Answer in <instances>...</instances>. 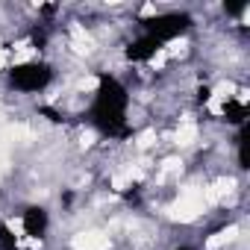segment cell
Returning <instances> with one entry per match:
<instances>
[{"instance_id":"6da1fadb","label":"cell","mask_w":250,"mask_h":250,"mask_svg":"<svg viewBox=\"0 0 250 250\" xmlns=\"http://www.w3.org/2000/svg\"><path fill=\"white\" fill-rule=\"evenodd\" d=\"M127 106H130V94L124 83L112 74H97V91L88 109V121L97 127V133L109 139H130L133 127L127 124Z\"/></svg>"},{"instance_id":"7a4b0ae2","label":"cell","mask_w":250,"mask_h":250,"mask_svg":"<svg viewBox=\"0 0 250 250\" xmlns=\"http://www.w3.org/2000/svg\"><path fill=\"white\" fill-rule=\"evenodd\" d=\"M139 24H142L145 36H150L159 44H165V42H174V39H180L183 33L191 30V15H186V12H165V15L142 18Z\"/></svg>"},{"instance_id":"3957f363","label":"cell","mask_w":250,"mask_h":250,"mask_svg":"<svg viewBox=\"0 0 250 250\" xmlns=\"http://www.w3.org/2000/svg\"><path fill=\"white\" fill-rule=\"evenodd\" d=\"M50 83H53V68L47 62H21L9 68V85L15 91L36 94V91H44Z\"/></svg>"},{"instance_id":"277c9868","label":"cell","mask_w":250,"mask_h":250,"mask_svg":"<svg viewBox=\"0 0 250 250\" xmlns=\"http://www.w3.org/2000/svg\"><path fill=\"white\" fill-rule=\"evenodd\" d=\"M21 227L30 238H44L47 227H50V218H47V209L44 206H27L24 215H21Z\"/></svg>"},{"instance_id":"5b68a950","label":"cell","mask_w":250,"mask_h":250,"mask_svg":"<svg viewBox=\"0 0 250 250\" xmlns=\"http://www.w3.org/2000/svg\"><path fill=\"white\" fill-rule=\"evenodd\" d=\"M159 47H162V44H159L156 39H150V36L142 33L136 42L127 44V59H130V62H147V59H153V56L159 53Z\"/></svg>"},{"instance_id":"8992f818","label":"cell","mask_w":250,"mask_h":250,"mask_svg":"<svg viewBox=\"0 0 250 250\" xmlns=\"http://www.w3.org/2000/svg\"><path fill=\"white\" fill-rule=\"evenodd\" d=\"M224 115H227V121H229V124L241 127V124H247V103H244V100L229 97V100L224 103Z\"/></svg>"},{"instance_id":"52a82bcc","label":"cell","mask_w":250,"mask_h":250,"mask_svg":"<svg viewBox=\"0 0 250 250\" xmlns=\"http://www.w3.org/2000/svg\"><path fill=\"white\" fill-rule=\"evenodd\" d=\"M247 139H250V127H247V124H241V127H238V168L241 171H247L250 168V159H247Z\"/></svg>"},{"instance_id":"ba28073f","label":"cell","mask_w":250,"mask_h":250,"mask_svg":"<svg viewBox=\"0 0 250 250\" xmlns=\"http://www.w3.org/2000/svg\"><path fill=\"white\" fill-rule=\"evenodd\" d=\"M0 250H18V235L3 221H0Z\"/></svg>"},{"instance_id":"9c48e42d","label":"cell","mask_w":250,"mask_h":250,"mask_svg":"<svg viewBox=\"0 0 250 250\" xmlns=\"http://www.w3.org/2000/svg\"><path fill=\"white\" fill-rule=\"evenodd\" d=\"M30 44H33L36 50H42V47L47 44V30H44V27H33V30H30Z\"/></svg>"},{"instance_id":"30bf717a","label":"cell","mask_w":250,"mask_h":250,"mask_svg":"<svg viewBox=\"0 0 250 250\" xmlns=\"http://www.w3.org/2000/svg\"><path fill=\"white\" fill-rule=\"evenodd\" d=\"M39 112H42V115H44V118H47V121H53V124H62V115H59V112H56V109H50V106H42V109H39Z\"/></svg>"},{"instance_id":"8fae6325","label":"cell","mask_w":250,"mask_h":250,"mask_svg":"<svg viewBox=\"0 0 250 250\" xmlns=\"http://www.w3.org/2000/svg\"><path fill=\"white\" fill-rule=\"evenodd\" d=\"M244 9H247V3H224V12H229V15H238Z\"/></svg>"},{"instance_id":"7c38bea8","label":"cell","mask_w":250,"mask_h":250,"mask_svg":"<svg viewBox=\"0 0 250 250\" xmlns=\"http://www.w3.org/2000/svg\"><path fill=\"white\" fill-rule=\"evenodd\" d=\"M209 94H212V88H209V85H200V91H197V100H200V103H206V100H209Z\"/></svg>"},{"instance_id":"4fadbf2b","label":"cell","mask_w":250,"mask_h":250,"mask_svg":"<svg viewBox=\"0 0 250 250\" xmlns=\"http://www.w3.org/2000/svg\"><path fill=\"white\" fill-rule=\"evenodd\" d=\"M56 9H59L56 3H47V6H42V15H47V18H50V15H56Z\"/></svg>"},{"instance_id":"5bb4252c","label":"cell","mask_w":250,"mask_h":250,"mask_svg":"<svg viewBox=\"0 0 250 250\" xmlns=\"http://www.w3.org/2000/svg\"><path fill=\"white\" fill-rule=\"evenodd\" d=\"M177 250H194V247H177Z\"/></svg>"}]
</instances>
